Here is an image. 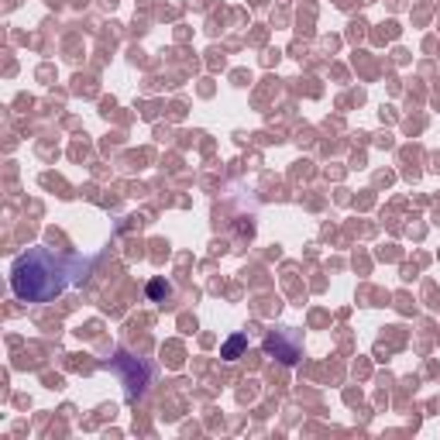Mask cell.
<instances>
[{
    "instance_id": "7a4b0ae2",
    "label": "cell",
    "mask_w": 440,
    "mask_h": 440,
    "mask_svg": "<svg viewBox=\"0 0 440 440\" xmlns=\"http://www.w3.org/2000/svg\"><path fill=\"white\" fill-rule=\"evenodd\" d=\"M265 351L275 354L279 361H286V365H296V361H299V344H296V337H289V334H279V330L265 337Z\"/></svg>"
},
{
    "instance_id": "277c9868",
    "label": "cell",
    "mask_w": 440,
    "mask_h": 440,
    "mask_svg": "<svg viewBox=\"0 0 440 440\" xmlns=\"http://www.w3.org/2000/svg\"><path fill=\"white\" fill-rule=\"evenodd\" d=\"M245 347H248V337H245V334H234L231 341L224 344V351H220V358H224V361H238V354H241Z\"/></svg>"
},
{
    "instance_id": "3957f363",
    "label": "cell",
    "mask_w": 440,
    "mask_h": 440,
    "mask_svg": "<svg viewBox=\"0 0 440 440\" xmlns=\"http://www.w3.org/2000/svg\"><path fill=\"white\" fill-rule=\"evenodd\" d=\"M114 368L124 375V386H127V395H138V392L145 389L148 382V371L141 365L134 368V361L127 358V354H117V361H114Z\"/></svg>"
},
{
    "instance_id": "6da1fadb",
    "label": "cell",
    "mask_w": 440,
    "mask_h": 440,
    "mask_svg": "<svg viewBox=\"0 0 440 440\" xmlns=\"http://www.w3.org/2000/svg\"><path fill=\"white\" fill-rule=\"evenodd\" d=\"M79 269V258L55 255L52 248H28L11 265V289L25 303H49L73 282Z\"/></svg>"
},
{
    "instance_id": "5b68a950",
    "label": "cell",
    "mask_w": 440,
    "mask_h": 440,
    "mask_svg": "<svg viewBox=\"0 0 440 440\" xmlns=\"http://www.w3.org/2000/svg\"><path fill=\"white\" fill-rule=\"evenodd\" d=\"M162 293H169L166 282H151V286H148V296H162Z\"/></svg>"
}]
</instances>
